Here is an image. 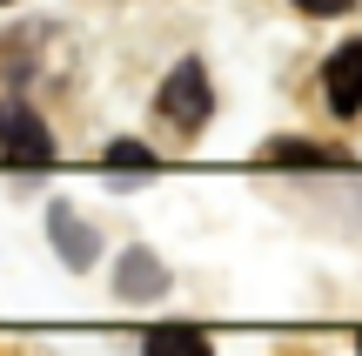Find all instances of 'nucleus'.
I'll list each match as a JSON object with an SVG mask.
<instances>
[{
  "label": "nucleus",
  "instance_id": "1",
  "mask_svg": "<svg viewBox=\"0 0 362 356\" xmlns=\"http://www.w3.org/2000/svg\"><path fill=\"white\" fill-rule=\"evenodd\" d=\"M155 108L175 121L181 134H194L208 115H215V88H208V67H202V61H175V67H168V81H161V94H155Z\"/></svg>",
  "mask_w": 362,
  "mask_h": 356
},
{
  "label": "nucleus",
  "instance_id": "2",
  "mask_svg": "<svg viewBox=\"0 0 362 356\" xmlns=\"http://www.w3.org/2000/svg\"><path fill=\"white\" fill-rule=\"evenodd\" d=\"M0 155H7L13 168H27V161L40 168V161L54 155V134L40 128V115L27 101H0Z\"/></svg>",
  "mask_w": 362,
  "mask_h": 356
},
{
  "label": "nucleus",
  "instance_id": "3",
  "mask_svg": "<svg viewBox=\"0 0 362 356\" xmlns=\"http://www.w3.org/2000/svg\"><path fill=\"white\" fill-rule=\"evenodd\" d=\"M322 94H329V115H336V121H356L362 115V40H349V47L329 54Z\"/></svg>",
  "mask_w": 362,
  "mask_h": 356
},
{
  "label": "nucleus",
  "instance_id": "4",
  "mask_svg": "<svg viewBox=\"0 0 362 356\" xmlns=\"http://www.w3.org/2000/svg\"><path fill=\"white\" fill-rule=\"evenodd\" d=\"M47 222H54V242H61V263H67V269H88L94 255H101L94 229H88V222H74V209H54Z\"/></svg>",
  "mask_w": 362,
  "mask_h": 356
},
{
  "label": "nucleus",
  "instance_id": "5",
  "mask_svg": "<svg viewBox=\"0 0 362 356\" xmlns=\"http://www.w3.org/2000/svg\"><path fill=\"white\" fill-rule=\"evenodd\" d=\"M262 155L275 161V168H342V148H322V142H269Z\"/></svg>",
  "mask_w": 362,
  "mask_h": 356
},
{
  "label": "nucleus",
  "instance_id": "6",
  "mask_svg": "<svg viewBox=\"0 0 362 356\" xmlns=\"http://www.w3.org/2000/svg\"><path fill=\"white\" fill-rule=\"evenodd\" d=\"M161 289H168V269H161L148 249L121 255V296H161Z\"/></svg>",
  "mask_w": 362,
  "mask_h": 356
},
{
  "label": "nucleus",
  "instance_id": "7",
  "mask_svg": "<svg viewBox=\"0 0 362 356\" xmlns=\"http://www.w3.org/2000/svg\"><path fill=\"white\" fill-rule=\"evenodd\" d=\"M148 356H215L208 350V336L202 330H188V323H168V330H148Z\"/></svg>",
  "mask_w": 362,
  "mask_h": 356
},
{
  "label": "nucleus",
  "instance_id": "8",
  "mask_svg": "<svg viewBox=\"0 0 362 356\" xmlns=\"http://www.w3.org/2000/svg\"><path fill=\"white\" fill-rule=\"evenodd\" d=\"M107 168H155L148 142H107Z\"/></svg>",
  "mask_w": 362,
  "mask_h": 356
},
{
  "label": "nucleus",
  "instance_id": "9",
  "mask_svg": "<svg viewBox=\"0 0 362 356\" xmlns=\"http://www.w3.org/2000/svg\"><path fill=\"white\" fill-rule=\"evenodd\" d=\"M296 7H302V13H349L356 0H296Z\"/></svg>",
  "mask_w": 362,
  "mask_h": 356
},
{
  "label": "nucleus",
  "instance_id": "10",
  "mask_svg": "<svg viewBox=\"0 0 362 356\" xmlns=\"http://www.w3.org/2000/svg\"><path fill=\"white\" fill-rule=\"evenodd\" d=\"M356 350H362V336H356Z\"/></svg>",
  "mask_w": 362,
  "mask_h": 356
}]
</instances>
